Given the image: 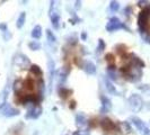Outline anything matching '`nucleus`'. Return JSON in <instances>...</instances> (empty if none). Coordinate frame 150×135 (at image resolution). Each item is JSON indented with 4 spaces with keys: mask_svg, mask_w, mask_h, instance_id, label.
<instances>
[{
    "mask_svg": "<svg viewBox=\"0 0 150 135\" xmlns=\"http://www.w3.org/2000/svg\"><path fill=\"white\" fill-rule=\"evenodd\" d=\"M100 126L104 128L105 131H112V129L116 127V125L110 118H103V120H100Z\"/></svg>",
    "mask_w": 150,
    "mask_h": 135,
    "instance_id": "nucleus-12",
    "label": "nucleus"
},
{
    "mask_svg": "<svg viewBox=\"0 0 150 135\" xmlns=\"http://www.w3.org/2000/svg\"><path fill=\"white\" fill-rule=\"evenodd\" d=\"M25 19H26V13H25V11H23V13H21V15L18 16V18H17V22H16L17 28H22L23 26H24V24H25Z\"/></svg>",
    "mask_w": 150,
    "mask_h": 135,
    "instance_id": "nucleus-16",
    "label": "nucleus"
},
{
    "mask_svg": "<svg viewBox=\"0 0 150 135\" xmlns=\"http://www.w3.org/2000/svg\"><path fill=\"white\" fill-rule=\"evenodd\" d=\"M100 100H102V107H100V112L102 114H106L111 110L112 108V104H111V100L108 99L105 96H102L100 97Z\"/></svg>",
    "mask_w": 150,
    "mask_h": 135,
    "instance_id": "nucleus-11",
    "label": "nucleus"
},
{
    "mask_svg": "<svg viewBox=\"0 0 150 135\" xmlns=\"http://www.w3.org/2000/svg\"><path fill=\"white\" fill-rule=\"evenodd\" d=\"M110 8L112 11H117L120 9V4L117 1H111L110 2Z\"/></svg>",
    "mask_w": 150,
    "mask_h": 135,
    "instance_id": "nucleus-21",
    "label": "nucleus"
},
{
    "mask_svg": "<svg viewBox=\"0 0 150 135\" xmlns=\"http://www.w3.org/2000/svg\"><path fill=\"white\" fill-rule=\"evenodd\" d=\"M105 49V43L103 39H98V47H97V51L98 52H103V50Z\"/></svg>",
    "mask_w": 150,
    "mask_h": 135,
    "instance_id": "nucleus-25",
    "label": "nucleus"
},
{
    "mask_svg": "<svg viewBox=\"0 0 150 135\" xmlns=\"http://www.w3.org/2000/svg\"><path fill=\"white\" fill-rule=\"evenodd\" d=\"M46 37H47V41L50 44H57V37L51 30H46Z\"/></svg>",
    "mask_w": 150,
    "mask_h": 135,
    "instance_id": "nucleus-18",
    "label": "nucleus"
},
{
    "mask_svg": "<svg viewBox=\"0 0 150 135\" xmlns=\"http://www.w3.org/2000/svg\"><path fill=\"white\" fill-rule=\"evenodd\" d=\"M28 46H30V50H33V51H38V50L41 49V44H40V42H38V41H32L30 44H28Z\"/></svg>",
    "mask_w": 150,
    "mask_h": 135,
    "instance_id": "nucleus-20",
    "label": "nucleus"
},
{
    "mask_svg": "<svg viewBox=\"0 0 150 135\" xmlns=\"http://www.w3.org/2000/svg\"><path fill=\"white\" fill-rule=\"evenodd\" d=\"M30 71L34 73V75H42V70L40 69V67L38 65H30Z\"/></svg>",
    "mask_w": 150,
    "mask_h": 135,
    "instance_id": "nucleus-22",
    "label": "nucleus"
},
{
    "mask_svg": "<svg viewBox=\"0 0 150 135\" xmlns=\"http://www.w3.org/2000/svg\"><path fill=\"white\" fill-rule=\"evenodd\" d=\"M76 125L79 129H87L88 120H87L86 116L83 114H78L76 116Z\"/></svg>",
    "mask_w": 150,
    "mask_h": 135,
    "instance_id": "nucleus-10",
    "label": "nucleus"
},
{
    "mask_svg": "<svg viewBox=\"0 0 150 135\" xmlns=\"http://www.w3.org/2000/svg\"><path fill=\"white\" fill-rule=\"evenodd\" d=\"M128 103H129V107H130V109L134 112H139L141 109H142V107H143L142 98L140 97L139 95H137V94L130 96Z\"/></svg>",
    "mask_w": 150,
    "mask_h": 135,
    "instance_id": "nucleus-3",
    "label": "nucleus"
},
{
    "mask_svg": "<svg viewBox=\"0 0 150 135\" xmlns=\"http://www.w3.org/2000/svg\"><path fill=\"white\" fill-rule=\"evenodd\" d=\"M41 36H42V27L40 25H36L32 30V37L35 38V39H38Z\"/></svg>",
    "mask_w": 150,
    "mask_h": 135,
    "instance_id": "nucleus-15",
    "label": "nucleus"
},
{
    "mask_svg": "<svg viewBox=\"0 0 150 135\" xmlns=\"http://www.w3.org/2000/svg\"><path fill=\"white\" fill-rule=\"evenodd\" d=\"M128 30L127 28V26L123 24V22H121L119 18H116V17H112L108 22L106 24V30L107 32H114V30Z\"/></svg>",
    "mask_w": 150,
    "mask_h": 135,
    "instance_id": "nucleus-7",
    "label": "nucleus"
},
{
    "mask_svg": "<svg viewBox=\"0 0 150 135\" xmlns=\"http://www.w3.org/2000/svg\"><path fill=\"white\" fill-rule=\"evenodd\" d=\"M83 70L86 71V73H88V75H94L95 72H96V65L93 63V62H86L85 63V65H83Z\"/></svg>",
    "mask_w": 150,
    "mask_h": 135,
    "instance_id": "nucleus-13",
    "label": "nucleus"
},
{
    "mask_svg": "<svg viewBox=\"0 0 150 135\" xmlns=\"http://www.w3.org/2000/svg\"><path fill=\"white\" fill-rule=\"evenodd\" d=\"M50 18H51L52 26L55 30H58L59 26H60V15H59V11H58V9H57V1H51Z\"/></svg>",
    "mask_w": 150,
    "mask_h": 135,
    "instance_id": "nucleus-5",
    "label": "nucleus"
},
{
    "mask_svg": "<svg viewBox=\"0 0 150 135\" xmlns=\"http://www.w3.org/2000/svg\"><path fill=\"white\" fill-rule=\"evenodd\" d=\"M142 68L138 67L133 63H131V65L128 68H125V77L128 78L129 80L131 81H138L140 80L141 75H142V71H141Z\"/></svg>",
    "mask_w": 150,
    "mask_h": 135,
    "instance_id": "nucleus-2",
    "label": "nucleus"
},
{
    "mask_svg": "<svg viewBox=\"0 0 150 135\" xmlns=\"http://www.w3.org/2000/svg\"><path fill=\"white\" fill-rule=\"evenodd\" d=\"M81 37H83V39H86V34H85V33H83V35H81Z\"/></svg>",
    "mask_w": 150,
    "mask_h": 135,
    "instance_id": "nucleus-28",
    "label": "nucleus"
},
{
    "mask_svg": "<svg viewBox=\"0 0 150 135\" xmlns=\"http://www.w3.org/2000/svg\"><path fill=\"white\" fill-rule=\"evenodd\" d=\"M41 114H42L41 106L32 105L30 107H28V110L25 115V118H27V120H36L41 116Z\"/></svg>",
    "mask_w": 150,
    "mask_h": 135,
    "instance_id": "nucleus-8",
    "label": "nucleus"
},
{
    "mask_svg": "<svg viewBox=\"0 0 150 135\" xmlns=\"http://www.w3.org/2000/svg\"><path fill=\"white\" fill-rule=\"evenodd\" d=\"M24 88H25V86H24L23 80H21V79H17L14 82V91H15L16 94H21Z\"/></svg>",
    "mask_w": 150,
    "mask_h": 135,
    "instance_id": "nucleus-14",
    "label": "nucleus"
},
{
    "mask_svg": "<svg viewBox=\"0 0 150 135\" xmlns=\"http://www.w3.org/2000/svg\"><path fill=\"white\" fill-rule=\"evenodd\" d=\"M121 126H122V128H123L124 132H127V133H130V132H131V127H130V125H129L128 122H123V123H121Z\"/></svg>",
    "mask_w": 150,
    "mask_h": 135,
    "instance_id": "nucleus-24",
    "label": "nucleus"
},
{
    "mask_svg": "<svg viewBox=\"0 0 150 135\" xmlns=\"http://www.w3.org/2000/svg\"><path fill=\"white\" fill-rule=\"evenodd\" d=\"M140 34H141V37L143 41L146 43L150 44V32H144V33H140Z\"/></svg>",
    "mask_w": 150,
    "mask_h": 135,
    "instance_id": "nucleus-23",
    "label": "nucleus"
},
{
    "mask_svg": "<svg viewBox=\"0 0 150 135\" xmlns=\"http://www.w3.org/2000/svg\"><path fill=\"white\" fill-rule=\"evenodd\" d=\"M107 75H108V77H110L112 80H116V79H117L116 69L113 67V65H110V67L107 68Z\"/></svg>",
    "mask_w": 150,
    "mask_h": 135,
    "instance_id": "nucleus-19",
    "label": "nucleus"
},
{
    "mask_svg": "<svg viewBox=\"0 0 150 135\" xmlns=\"http://www.w3.org/2000/svg\"><path fill=\"white\" fill-rule=\"evenodd\" d=\"M149 18H150V7L143 9L138 17V27L140 33L149 32Z\"/></svg>",
    "mask_w": 150,
    "mask_h": 135,
    "instance_id": "nucleus-1",
    "label": "nucleus"
},
{
    "mask_svg": "<svg viewBox=\"0 0 150 135\" xmlns=\"http://www.w3.org/2000/svg\"><path fill=\"white\" fill-rule=\"evenodd\" d=\"M105 86H106V89H107V91H108L110 94H112V95H117V94H119L117 90L115 89V87L111 83V81H110L108 79H105Z\"/></svg>",
    "mask_w": 150,
    "mask_h": 135,
    "instance_id": "nucleus-17",
    "label": "nucleus"
},
{
    "mask_svg": "<svg viewBox=\"0 0 150 135\" xmlns=\"http://www.w3.org/2000/svg\"><path fill=\"white\" fill-rule=\"evenodd\" d=\"M130 120L132 122V124L134 125L137 129L140 132V134L142 135H150V127L143 122L142 120H140L139 117H135V116H132Z\"/></svg>",
    "mask_w": 150,
    "mask_h": 135,
    "instance_id": "nucleus-4",
    "label": "nucleus"
},
{
    "mask_svg": "<svg viewBox=\"0 0 150 135\" xmlns=\"http://www.w3.org/2000/svg\"><path fill=\"white\" fill-rule=\"evenodd\" d=\"M138 5H139V6H141V7H142V6H144V7H146V6H147V7H149V1H139V2H138Z\"/></svg>",
    "mask_w": 150,
    "mask_h": 135,
    "instance_id": "nucleus-27",
    "label": "nucleus"
},
{
    "mask_svg": "<svg viewBox=\"0 0 150 135\" xmlns=\"http://www.w3.org/2000/svg\"><path fill=\"white\" fill-rule=\"evenodd\" d=\"M15 64L17 65V67L21 68V69H25L26 67L30 65V62L26 55L17 54V55L15 56Z\"/></svg>",
    "mask_w": 150,
    "mask_h": 135,
    "instance_id": "nucleus-9",
    "label": "nucleus"
},
{
    "mask_svg": "<svg viewBox=\"0 0 150 135\" xmlns=\"http://www.w3.org/2000/svg\"><path fill=\"white\" fill-rule=\"evenodd\" d=\"M0 114L5 117H14L19 115V110L14 108L13 106L8 103H2L0 105Z\"/></svg>",
    "mask_w": 150,
    "mask_h": 135,
    "instance_id": "nucleus-6",
    "label": "nucleus"
},
{
    "mask_svg": "<svg viewBox=\"0 0 150 135\" xmlns=\"http://www.w3.org/2000/svg\"><path fill=\"white\" fill-rule=\"evenodd\" d=\"M72 135H89V131L88 129H78Z\"/></svg>",
    "mask_w": 150,
    "mask_h": 135,
    "instance_id": "nucleus-26",
    "label": "nucleus"
}]
</instances>
